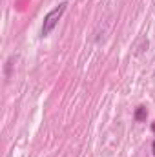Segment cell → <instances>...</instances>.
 <instances>
[{"instance_id":"4","label":"cell","mask_w":155,"mask_h":157,"mask_svg":"<svg viewBox=\"0 0 155 157\" xmlns=\"http://www.w3.org/2000/svg\"><path fill=\"white\" fill-rule=\"evenodd\" d=\"M152 132H155V122L152 124Z\"/></svg>"},{"instance_id":"3","label":"cell","mask_w":155,"mask_h":157,"mask_svg":"<svg viewBox=\"0 0 155 157\" xmlns=\"http://www.w3.org/2000/svg\"><path fill=\"white\" fill-rule=\"evenodd\" d=\"M152 152H153V155H155V141L152 143Z\"/></svg>"},{"instance_id":"2","label":"cell","mask_w":155,"mask_h":157,"mask_svg":"<svg viewBox=\"0 0 155 157\" xmlns=\"http://www.w3.org/2000/svg\"><path fill=\"white\" fill-rule=\"evenodd\" d=\"M146 115H148V110H146L144 106H139V108L135 110V121L142 122V121H146Z\"/></svg>"},{"instance_id":"1","label":"cell","mask_w":155,"mask_h":157,"mask_svg":"<svg viewBox=\"0 0 155 157\" xmlns=\"http://www.w3.org/2000/svg\"><path fill=\"white\" fill-rule=\"evenodd\" d=\"M68 9V2H60L59 6H55L46 17H44V22H42V29H40V35L42 37H47L59 24V20L62 18V15L66 13Z\"/></svg>"}]
</instances>
